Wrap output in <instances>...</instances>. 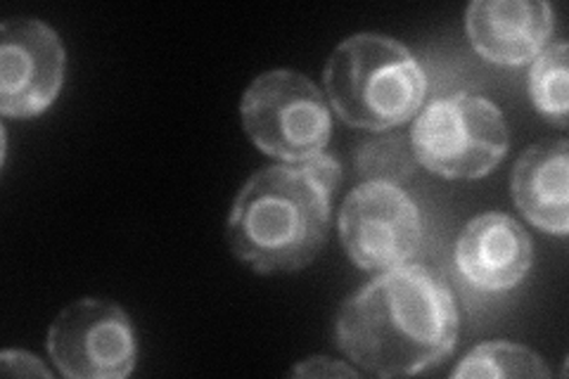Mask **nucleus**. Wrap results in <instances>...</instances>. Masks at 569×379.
<instances>
[{"instance_id": "16", "label": "nucleus", "mask_w": 569, "mask_h": 379, "mask_svg": "<svg viewBox=\"0 0 569 379\" xmlns=\"http://www.w3.org/2000/svg\"><path fill=\"white\" fill-rule=\"evenodd\" d=\"M0 368L6 375H20V377H52V372L41 363V358H36L27 351L8 349L0 356Z\"/></svg>"}, {"instance_id": "4", "label": "nucleus", "mask_w": 569, "mask_h": 379, "mask_svg": "<svg viewBox=\"0 0 569 379\" xmlns=\"http://www.w3.org/2000/svg\"><path fill=\"white\" fill-rule=\"evenodd\" d=\"M408 140L420 167L449 180L485 178L508 154L503 112L470 93L432 100L413 121Z\"/></svg>"}, {"instance_id": "6", "label": "nucleus", "mask_w": 569, "mask_h": 379, "mask_svg": "<svg viewBox=\"0 0 569 379\" xmlns=\"http://www.w3.org/2000/svg\"><path fill=\"white\" fill-rule=\"evenodd\" d=\"M340 238L349 259L368 273L411 263L422 247V216L401 186L366 180L340 209Z\"/></svg>"}, {"instance_id": "8", "label": "nucleus", "mask_w": 569, "mask_h": 379, "mask_svg": "<svg viewBox=\"0 0 569 379\" xmlns=\"http://www.w3.org/2000/svg\"><path fill=\"white\" fill-rule=\"evenodd\" d=\"M67 56L56 29L41 20L0 24V114L31 119L58 100Z\"/></svg>"}, {"instance_id": "13", "label": "nucleus", "mask_w": 569, "mask_h": 379, "mask_svg": "<svg viewBox=\"0 0 569 379\" xmlns=\"http://www.w3.org/2000/svg\"><path fill=\"white\" fill-rule=\"evenodd\" d=\"M567 81V43L560 41L546 46L529 69V96L539 114L560 131L567 129L569 121Z\"/></svg>"}, {"instance_id": "1", "label": "nucleus", "mask_w": 569, "mask_h": 379, "mask_svg": "<svg viewBox=\"0 0 569 379\" xmlns=\"http://www.w3.org/2000/svg\"><path fill=\"white\" fill-rule=\"evenodd\" d=\"M458 306L430 268L403 263L351 295L335 341L356 368L376 377H411L447 360L458 341Z\"/></svg>"}, {"instance_id": "9", "label": "nucleus", "mask_w": 569, "mask_h": 379, "mask_svg": "<svg viewBox=\"0 0 569 379\" xmlns=\"http://www.w3.org/2000/svg\"><path fill=\"white\" fill-rule=\"evenodd\" d=\"M533 263L529 232L501 211L479 213L456 242V270L472 290L506 292L520 285Z\"/></svg>"}, {"instance_id": "7", "label": "nucleus", "mask_w": 569, "mask_h": 379, "mask_svg": "<svg viewBox=\"0 0 569 379\" xmlns=\"http://www.w3.org/2000/svg\"><path fill=\"white\" fill-rule=\"evenodd\" d=\"M48 353L69 379H123L136 370L138 337L121 306L79 299L52 320Z\"/></svg>"}, {"instance_id": "2", "label": "nucleus", "mask_w": 569, "mask_h": 379, "mask_svg": "<svg viewBox=\"0 0 569 379\" xmlns=\"http://www.w3.org/2000/svg\"><path fill=\"white\" fill-rule=\"evenodd\" d=\"M340 161L323 152L297 164L259 169L228 216V245L254 273H295L326 247Z\"/></svg>"}, {"instance_id": "11", "label": "nucleus", "mask_w": 569, "mask_h": 379, "mask_svg": "<svg viewBox=\"0 0 569 379\" xmlns=\"http://www.w3.org/2000/svg\"><path fill=\"white\" fill-rule=\"evenodd\" d=\"M569 142L541 140L527 148L512 169L510 192L525 219L550 235L569 232Z\"/></svg>"}, {"instance_id": "15", "label": "nucleus", "mask_w": 569, "mask_h": 379, "mask_svg": "<svg viewBox=\"0 0 569 379\" xmlns=\"http://www.w3.org/2000/svg\"><path fill=\"white\" fill-rule=\"evenodd\" d=\"M290 375L292 377H313V379L323 377V379H328V377H356L359 372L349 368L347 363H342V360L313 356V358H307V360H301V363H297Z\"/></svg>"}, {"instance_id": "5", "label": "nucleus", "mask_w": 569, "mask_h": 379, "mask_svg": "<svg viewBox=\"0 0 569 379\" xmlns=\"http://www.w3.org/2000/svg\"><path fill=\"white\" fill-rule=\"evenodd\" d=\"M242 126L254 146L284 164L309 161L330 146L332 117L320 88L292 69L257 77L240 102Z\"/></svg>"}, {"instance_id": "3", "label": "nucleus", "mask_w": 569, "mask_h": 379, "mask_svg": "<svg viewBox=\"0 0 569 379\" xmlns=\"http://www.w3.org/2000/svg\"><path fill=\"white\" fill-rule=\"evenodd\" d=\"M323 83L335 114L353 129L376 133L413 119L427 93L418 58L382 33H356L337 46Z\"/></svg>"}, {"instance_id": "14", "label": "nucleus", "mask_w": 569, "mask_h": 379, "mask_svg": "<svg viewBox=\"0 0 569 379\" xmlns=\"http://www.w3.org/2000/svg\"><path fill=\"white\" fill-rule=\"evenodd\" d=\"M413 169L416 157L411 140L387 136L368 140L359 150V173L368 180H385V183L401 186Z\"/></svg>"}, {"instance_id": "12", "label": "nucleus", "mask_w": 569, "mask_h": 379, "mask_svg": "<svg viewBox=\"0 0 569 379\" xmlns=\"http://www.w3.org/2000/svg\"><path fill=\"white\" fill-rule=\"evenodd\" d=\"M451 377L458 379H543L550 377V368L543 358L522 345L512 341H487L472 349L460 360L458 368L451 370Z\"/></svg>"}, {"instance_id": "10", "label": "nucleus", "mask_w": 569, "mask_h": 379, "mask_svg": "<svg viewBox=\"0 0 569 379\" xmlns=\"http://www.w3.org/2000/svg\"><path fill=\"white\" fill-rule=\"evenodd\" d=\"M472 48L487 62L518 67L539 58L556 29V12L543 0H475L466 12Z\"/></svg>"}]
</instances>
